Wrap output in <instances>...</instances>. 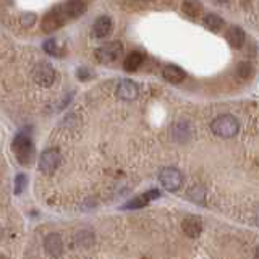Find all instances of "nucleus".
<instances>
[{
    "instance_id": "nucleus-19",
    "label": "nucleus",
    "mask_w": 259,
    "mask_h": 259,
    "mask_svg": "<svg viewBox=\"0 0 259 259\" xmlns=\"http://www.w3.org/2000/svg\"><path fill=\"white\" fill-rule=\"evenodd\" d=\"M42 49H44L46 54L52 55V57H62L63 55L62 47H59V42H57L55 39H47L42 46Z\"/></svg>"
},
{
    "instance_id": "nucleus-15",
    "label": "nucleus",
    "mask_w": 259,
    "mask_h": 259,
    "mask_svg": "<svg viewBox=\"0 0 259 259\" xmlns=\"http://www.w3.org/2000/svg\"><path fill=\"white\" fill-rule=\"evenodd\" d=\"M227 39H229V42H230L232 47L240 49L243 44H245L246 36H245V32H243V29H240L237 26H232L229 29V32H227Z\"/></svg>"
},
{
    "instance_id": "nucleus-11",
    "label": "nucleus",
    "mask_w": 259,
    "mask_h": 259,
    "mask_svg": "<svg viewBox=\"0 0 259 259\" xmlns=\"http://www.w3.org/2000/svg\"><path fill=\"white\" fill-rule=\"evenodd\" d=\"M110 31H112V20L105 15L99 16V18H97L93 24V36L97 39L107 37L110 34Z\"/></svg>"
},
{
    "instance_id": "nucleus-18",
    "label": "nucleus",
    "mask_w": 259,
    "mask_h": 259,
    "mask_svg": "<svg viewBox=\"0 0 259 259\" xmlns=\"http://www.w3.org/2000/svg\"><path fill=\"white\" fill-rule=\"evenodd\" d=\"M182 10L186 16H190V18H198L201 10H199V5L194 2V0H185L183 5H182Z\"/></svg>"
},
{
    "instance_id": "nucleus-7",
    "label": "nucleus",
    "mask_w": 259,
    "mask_h": 259,
    "mask_svg": "<svg viewBox=\"0 0 259 259\" xmlns=\"http://www.w3.org/2000/svg\"><path fill=\"white\" fill-rule=\"evenodd\" d=\"M159 180L165 190L168 191H177L183 183V175L180 174V170H177L174 167H165L160 170Z\"/></svg>"
},
{
    "instance_id": "nucleus-22",
    "label": "nucleus",
    "mask_w": 259,
    "mask_h": 259,
    "mask_svg": "<svg viewBox=\"0 0 259 259\" xmlns=\"http://www.w3.org/2000/svg\"><path fill=\"white\" fill-rule=\"evenodd\" d=\"M36 21H37L36 13H23V15H21V24H23V26L31 28Z\"/></svg>"
},
{
    "instance_id": "nucleus-9",
    "label": "nucleus",
    "mask_w": 259,
    "mask_h": 259,
    "mask_svg": "<svg viewBox=\"0 0 259 259\" xmlns=\"http://www.w3.org/2000/svg\"><path fill=\"white\" fill-rule=\"evenodd\" d=\"M138 96V86L136 83L130 79H121L117 86V97L121 101H133Z\"/></svg>"
},
{
    "instance_id": "nucleus-24",
    "label": "nucleus",
    "mask_w": 259,
    "mask_h": 259,
    "mask_svg": "<svg viewBox=\"0 0 259 259\" xmlns=\"http://www.w3.org/2000/svg\"><path fill=\"white\" fill-rule=\"evenodd\" d=\"M256 259H259V246H257V249H256Z\"/></svg>"
},
{
    "instance_id": "nucleus-2",
    "label": "nucleus",
    "mask_w": 259,
    "mask_h": 259,
    "mask_svg": "<svg viewBox=\"0 0 259 259\" xmlns=\"http://www.w3.org/2000/svg\"><path fill=\"white\" fill-rule=\"evenodd\" d=\"M210 130L221 138H233L238 133L240 123L233 115H221L210 123Z\"/></svg>"
},
{
    "instance_id": "nucleus-1",
    "label": "nucleus",
    "mask_w": 259,
    "mask_h": 259,
    "mask_svg": "<svg viewBox=\"0 0 259 259\" xmlns=\"http://www.w3.org/2000/svg\"><path fill=\"white\" fill-rule=\"evenodd\" d=\"M12 149L16 154V159H18L21 165H29L34 160V146H32L31 136L26 132H20L15 136Z\"/></svg>"
},
{
    "instance_id": "nucleus-14",
    "label": "nucleus",
    "mask_w": 259,
    "mask_h": 259,
    "mask_svg": "<svg viewBox=\"0 0 259 259\" xmlns=\"http://www.w3.org/2000/svg\"><path fill=\"white\" fill-rule=\"evenodd\" d=\"M162 75H164V78L168 81V83H182V81L185 79V71L180 68V67H177V65H167V67L162 70Z\"/></svg>"
},
{
    "instance_id": "nucleus-16",
    "label": "nucleus",
    "mask_w": 259,
    "mask_h": 259,
    "mask_svg": "<svg viewBox=\"0 0 259 259\" xmlns=\"http://www.w3.org/2000/svg\"><path fill=\"white\" fill-rule=\"evenodd\" d=\"M143 60H144V57H143V54L141 52H132L130 54L126 59H125V63H123V67H125V70L126 71H136L138 68L141 67V63H143Z\"/></svg>"
},
{
    "instance_id": "nucleus-6",
    "label": "nucleus",
    "mask_w": 259,
    "mask_h": 259,
    "mask_svg": "<svg viewBox=\"0 0 259 259\" xmlns=\"http://www.w3.org/2000/svg\"><path fill=\"white\" fill-rule=\"evenodd\" d=\"M62 162V156H60V151L57 148H49L46 149L39 157V168L40 172L46 174V175H52L57 168H59Z\"/></svg>"
},
{
    "instance_id": "nucleus-10",
    "label": "nucleus",
    "mask_w": 259,
    "mask_h": 259,
    "mask_svg": "<svg viewBox=\"0 0 259 259\" xmlns=\"http://www.w3.org/2000/svg\"><path fill=\"white\" fill-rule=\"evenodd\" d=\"M182 229H183L185 235H188L190 238H196L198 235L202 232V222L198 215H188V217L183 219Z\"/></svg>"
},
{
    "instance_id": "nucleus-23",
    "label": "nucleus",
    "mask_w": 259,
    "mask_h": 259,
    "mask_svg": "<svg viewBox=\"0 0 259 259\" xmlns=\"http://www.w3.org/2000/svg\"><path fill=\"white\" fill-rule=\"evenodd\" d=\"M93 76V71H89L88 68H79L78 70V78L79 79H83V81H86V79H89V78H91Z\"/></svg>"
},
{
    "instance_id": "nucleus-12",
    "label": "nucleus",
    "mask_w": 259,
    "mask_h": 259,
    "mask_svg": "<svg viewBox=\"0 0 259 259\" xmlns=\"http://www.w3.org/2000/svg\"><path fill=\"white\" fill-rule=\"evenodd\" d=\"M159 196H160V193H159L157 190H151V191H148V193H144V194H140V196H136V198L132 199V201H128L126 204L123 206V209H141V207H144L146 204H148L149 201L156 199V198H159Z\"/></svg>"
},
{
    "instance_id": "nucleus-5",
    "label": "nucleus",
    "mask_w": 259,
    "mask_h": 259,
    "mask_svg": "<svg viewBox=\"0 0 259 259\" xmlns=\"http://www.w3.org/2000/svg\"><path fill=\"white\" fill-rule=\"evenodd\" d=\"M67 21H68V18L65 16L62 7L59 5V7L52 8L51 12H47L44 15L42 23H40V28H42L44 32H47V34H49V32H54L57 29H60Z\"/></svg>"
},
{
    "instance_id": "nucleus-4",
    "label": "nucleus",
    "mask_w": 259,
    "mask_h": 259,
    "mask_svg": "<svg viewBox=\"0 0 259 259\" xmlns=\"http://www.w3.org/2000/svg\"><path fill=\"white\" fill-rule=\"evenodd\" d=\"M55 78H57V73L51 63L40 62L32 68V79H34V83L40 88H51L55 83Z\"/></svg>"
},
{
    "instance_id": "nucleus-8",
    "label": "nucleus",
    "mask_w": 259,
    "mask_h": 259,
    "mask_svg": "<svg viewBox=\"0 0 259 259\" xmlns=\"http://www.w3.org/2000/svg\"><path fill=\"white\" fill-rule=\"evenodd\" d=\"M62 10L68 20H75L86 12V2L84 0H67L65 4L60 5Z\"/></svg>"
},
{
    "instance_id": "nucleus-20",
    "label": "nucleus",
    "mask_w": 259,
    "mask_h": 259,
    "mask_svg": "<svg viewBox=\"0 0 259 259\" xmlns=\"http://www.w3.org/2000/svg\"><path fill=\"white\" fill-rule=\"evenodd\" d=\"M26 186H28V177L24 174L16 175V178H15V194H21L24 190H26Z\"/></svg>"
},
{
    "instance_id": "nucleus-13",
    "label": "nucleus",
    "mask_w": 259,
    "mask_h": 259,
    "mask_svg": "<svg viewBox=\"0 0 259 259\" xmlns=\"http://www.w3.org/2000/svg\"><path fill=\"white\" fill-rule=\"evenodd\" d=\"M46 251L54 257H59L63 251V245H62V238L57 233H51L44 241Z\"/></svg>"
},
{
    "instance_id": "nucleus-17",
    "label": "nucleus",
    "mask_w": 259,
    "mask_h": 259,
    "mask_svg": "<svg viewBox=\"0 0 259 259\" xmlns=\"http://www.w3.org/2000/svg\"><path fill=\"white\" fill-rule=\"evenodd\" d=\"M204 26L207 29H210L212 32H217V31H221L222 26H224V20L221 18V16H217L214 13H209L204 16Z\"/></svg>"
},
{
    "instance_id": "nucleus-3",
    "label": "nucleus",
    "mask_w": 259,
    "mask_h": 259,
    "mask_svg": "<svg viewBox=\"0 0 259 259\" xmlns=\"http://www.w3.org/2000/svg\"><path fill=\"white\" fill-rule=\"evenodd\" d=\"M121 55H123V44H121L120 40H112V42L104 44L101 47H97L94 52L96 60L101 63L117 62Z\"/></svg>"
},
{
    "instance_id": "nucleus-25",
    "label": "nucleus",
    "mask_w": 259,
    "mask_h": 259,
    "mask_svg": "<svg viewBox=\"0 0 259 259\" xmlns=\"http://www.w3.org/2000/svg\"><path fill=\"white\" fill-rule=\"evenodd\" d=\"M0 259H5V257H0Z\"/></svg>"
},
{
    "instance_id": "nucleus-21",
    "label": "nucleus",
    "mask_w": 259,
    "mask_h": 259,
    "mask_svg": "<svg viewBox=\"0 0 259 259\" xmlns=\"http://www.w3.org/2000/svg\"><path fill=\"white\" fill-rule=\"evenodd\" d=\"M251 73H253V68H251V65L248 62H241L238 63V67H237V75L241 78V79H246L251 76Z\"/></svg>"
}]
</instances>
